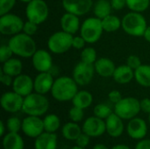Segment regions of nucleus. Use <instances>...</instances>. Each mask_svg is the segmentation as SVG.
Wrapping results in <instances>:
<instances>
[{
    "instance_id": "nucleus-1",
    "label": "nucleus",
    "mask_w": 150,
    "mask_h": 149,
    "mask_svg": "<svg viewBox=\"0 0 150 149\" xmlns=\"http://www.w3.org/2000/svg\"><path fill=\"white\" fill-rule=\"evenodd\" d=\"M77 83L73 79L67 76H62L54 80L51 90L52 97L59 102H68L73 99L78 91Z\"/></svg>"
},
{
    "instance_id": "nucleus-2",
    "label": "nucleus",
    "mask_w": 150,
    "mask_h": 149,
    "mask_svg": "<svg viewBox=\"0 0 150 149\" xmlns=\"http://www.w3.org/2000/svg\"><path fill=\"white\" fill-rule=\"evenodd\" d=\"M7 44L15 55L22 58H32L37 51L35 40L23 32L11 36Z\"/></svg>"
},
{
    "instance_id": "nucleus-3",
    "label": "nucleus",
    "mask_w": 150,
    "mask_h": 149,
    "mask_svg": "<svg viewBox=\"0 0 150 149\" xmlns=\"http://www.w3.org/2000/svg\"><path fill=\"white\" fill-rule=\"evenodd\" d=\"M49 109V101L45 95L33 92L24 97L22 112L28 116L40 117Z\"/></svg>"
},
{
    "instance_id": "nucleus-4",
    "label": "nucleus",
    "mask_w": 150,
    "mask_h": 149,
    "mask_svg": "<svg viewBox=\"0 0 150 149\" xmlns=\"http://www.w3.org/2000/svg\"><path fill=\"white\" fill-rule=\"evenodd\" d=\"M121 27L128 35L141 37L143 36L148 27V23L145 17L141 12L130 11L123 17Z\"/></svg>"
},
{
    "instance_id": "nucleus-5",
    "label": "nucleus",
    "mask_w": 150,
    "mask_h": 149,
    "mask_svg": "<svg viewBox=\"0 0 150 149\" xmlns=\"http://www.w3.org/2000/svg\"><path fill=\"white\" fill-rule=\"evenodd\" d=\"M104 32L102 19L97 17L87 18L83 22L80 28V35L90 44L98 41Z\"/></svg>"
},
{
    "instance_id": "nucleus-6",
    "label": "nucleus",
    "mask_w": 150,
    "mask_h": 149,
    "mask_svg": "<svg viewBox=\"0 0 150 149\" xmlns=\"http://www.w3.org/2000/svg\"><path fill=\"white\" fill-rule=\"evenodd\" d=\"M141 102L135 97H127L114 105V112L122 119L130 120L141 112Z\"/></svg>"
},
{
    "instance_id": "nucleus-7",
    "label": "nucleus",
    "mask_w": 150,
    "mask_h": 149,
    "mask_svg": "<svg viewBox=\"0 0 150 149\" xmlns=\"http://www.w3.org/2000/svg\"><path fill=\"white\" fill-rule=\"evenodd\" d=\"M73 35L64 31L53 33L47 40L48 50L55 54H62L68 52L72 47Z\"/></svg>"
},
{
    "instance_id": "nucleus-8",
    "label": "nucleus",
    "mask_w": 150,
    "mask_h": 149,
    "mask_svg": "<svg viewBox=\"0 0 150 149\" xmlns=\"http://www.w3.org/2000/svg\"><path fill=\"white\" fill-rule=\"evenodd\" d=\"M49 15V8L44 0H32L26 4L25 16L27 20L38 25L44 23Z\"/></svg>"
},
{
    "instance_id": "nucleus-9",
    "label": "nucleus",
    "mask_w": 150,
    "mask_h": 149,
    "mask_svg": "<svg viewBox=\"0 0 150 149\" xmlns=\"http://www.w3.org/2000/svg\"><path fill=\"white\" fill-rule=\"evenodd\" d=\"M23 19L17 14L6 13L0 16V32L3 35L13 36L23 31Z\"/></svg>"
},
{
    "instance_id": "nucleus-10",
    "label": "nucleus",
    "mask_w": 150,
    "mask_h": 149,
    "mask_svg": "<svg viewBox=\"0 0 150 149\" xmlns=\"http://www.w3.org/2000/svg\"><path fill=\"white\" fill-rule=\"evenodd\" d=\"M95 73L96 71L94 64L86 63L81 61L75 66L72 73V77L78 85L84 86L89 84L92 81Z\"/></svg>"
},
{
    "instance_id": "nucleus-11",
    "label": "nucleus",
    "mask_w": 150,
    "mask_h": 149,
    "mask_svg": "<svg viewBox=\"0 0 150 149\" xmlns=\"http://www.w3.org/2000/svg\"><path fill=\"white\" fill-rule=\"evenodd\" d=\"M2 108L10 113H15L19 111H22L24 97L16 93L15 91H7L4 92L0 99Z\"/></svg>"
},
{
    "instance_id": "nucleus-12",
    "label": "nucleus",
    "mask_w": 150,
    "mask_h": 149,
    "mask_svg": "<svg viewBox=\"0 0 150 149\" xmlns=\"http://www.w3.org/2000/svg\"><path fill=\"white\" fill-rule=\"evenodd\" d=\"M22 132L30 138L36 139L44 130L43 119L37 116H28L22 120Z\"/></svg>"
},
{
    "instance_id": "nucleus-13",
    "label": "nucleus",
    "mask_w": 150,
    "mask_h": 149,
    "mask_svg": "<svg viewBox=\"0 0 150 149\" xmlns=\"http://www.w3.org/2000/svg\"><path fill=\"white\" fill-rule=\"evenodd\" d=\"M32 64L35 70L40 72H50L53 68L51 54L45 49H37L32 56Z\"/></svg>"
},
{
    "instance_id": "nucleus-14",
    "label": "nucleus",
    "mask_w": 150,
    "mask_h": 149,
    "mask_svg": "<svg viewBox=\"0 0 150 149\" xmlns=\"http://www.w3.org/2000/svg\"><path fill=\"white\" fill-rule=\"evenodd\" d=\"M83 133L88 134L91 138H96L103 135L106 132L105 120L96 116L86 119L82 126Z\"/></svg>"
},
{
    "instance_id": "nucleus-15",
    "label": "nucleus",
    "mask_w": 150,
    "mask_h": 149,
    "mask_svg": "<svg viewBox=\"0 0 150 149\" xmlns=\"http://www.w3.org/2000/svg\"><path fill=\"white\" fill-rule=\"evenodd\" d=\"M11 87L13 91L25 97L34 91L33 79L28 75L20 74L14 77Z\"/></svg>"
},
{
    "instance_id": "nucleus-16",
    "label": "nucleus",
    "mask_w": 150,
    "mask_h": 149,
    "mask_svg": "<svg viewBox=\"0 0 150 149\" xmlns=\"http://www.w3.org/2000/svg\"><path fill=\"white\" fill-rule=\"evenodd\" d=\"M93 5L92 0H62V7L65 11L77 16L88 13Z\"/></svg>"
},
{
    "instance_id": "nucleus-17",
    "label": "nucleus",
    "mask_w": 150,
    "mask_h": 149,
    "mask_svg": "<svg viewBox=\"0 0 150 149\" xmlns=\"http://www.w3.org/2000/svg\"><path fill=\"white\" fill-rule=\"evenodd\" d=\"M127 132L130 138L134 140H142L146 137L148 133V126L144 119L141 118H134L129 120Z\"/></svg>"
},
{
    "instance_id": "nucleus-18",
    "label": "nucleus",
    "mask_w": 150,
    "mask_h": 149,
    "mask_svg": "<svg viewBox=\"0 0 150 149\" xmlns=\"http://www.w3.org/2000/svg\"><path fill=\"white\" fill-rule=\"evenodd\" d=\"M54 79L51 72H40L33 79L34 91L42 95L51 92Z\"/></svg>"
},
{
    "instance_id": "nucleus-19",
    "label": "nucleus",
    "mask_w": 150,
    "mask_h": 149,
    "mask_svg": "<svg viewBox=\"0 0 150 149\" xmlns=\"http://www.w3.org/2000/svg\"><path fill=\"white\" fill-rule=\"evenodd\" d=\"M60 25L62 31L72 35L76 34L78 31H80L81 28L79 16L67 11L62 16L60 19Z\"/></svg>"
},
{
    "instance_id": "nucleus-20",
    "label": "nucleus",
    "mask_w": 150,
    "mask_h": 149,
    "mask_svg": "<svg viewBox=\"0 0 150 149\" xmlns=\"http://www.w3.org/2000/svg\"><path fill=\"white\" fill-rule=\"evenodd\" d=\"M106 133L112 138L120 137L124 132V123L123 119L119 117L115 112H112L106 119Z\"/></svg>"
},
{
    "instance_id": "nucleus-21",
    "label": "nucleus",
    "mask_w": 150,
    "mask_h": 149,
    "mask_svg": "<svg viewBox=\"0 0 150 149\" xmlns=\"http://www.w3.org/2000/svg\"><path fill=\"white\" fill-rule=\"evenodd\" d=\"M96 73L102 77H112L116 69L115 63L107 57L98 58L94 63Z\"/></svg>"
},
{
    "instance_id": "nucleus-22",
    "label": "nucleus",
    "mask_w": 150,
    "mask_h": 149,
    "mask_svg": "<svg viewBox=\"0 0 150 149\" xmlns=\"http://www.w3.org/2000/svg\"><path fill=\"white\" fill-rule=\"evenodd\" d=\"M57 135L55 133L44 132L35 139L34 149H56Z\"/></svg>"
},
{
    "instance_id": "nucleus-23",
    "label": "nucleus",
    "mask_w": 150,
    "mask_h": 149,
    "mask_svg": "<svg viewBox=\"0 0 150 149\" xmlns=\"http://www.w3.org/2000/svg\"><path fill=\"white\" fill-rule=\"evenodd\" d=\"M112 78L120 84L129 83L134 78V70L128 67L127 64L120 65L116 68Z\"/></svg>"
},
{
    "instance_id": "nucleus-24",
    "label": "nucleus",
    "mask_w": 150,
    "mask_h": 149,
    "mask_svg": "<svg viewBox=\"0 0 150 149\" xmlns=\"http://www.w3.org/2000/svg\"><path fill=\"white\" fill-rule=\"evenodd\" d=\"M25 143L18 133L9 132L3 137L4 149H24Z\"/></svg>"
},
{
    "instance_id": "nucleus-25",
    "label": "nucleus",
    "mask_w": 150,
    "mask_h": 149,
    "mask_svg": "<svg viewBox=\"0 0 150 149\" xmlns=\"http://www.w3.org/2000/svg\"><path fill=\"white\" fill-rule=\"evenodd\" d=\"M22 69H23L22 61L18 58H11L3 63L1 71L12 77H16L18 75L22 74Z\"/></svg>"
},
{
    "instance_id": "nucleus-26",
    "label": "nucleus",
    "mask_w": 150,
    "mask_h": 149,
    "mask_svg": "<svg viewBox=\"0 0 150 149\" xmlns=\"http://www.w3.org/2000/svg\"><path fill=\"white\" fill-rule=\"evenodd\" d=\"M71 101L74 106L85 110L91 105L93 102V96L88 90H80L77 91Z\"/></svg>"
},
{
    "instance_id": "nucleus-27",
    "label": "nucleus",
    "mask_w": 150,
    "mask_h": 149,
    "mask_svg": "<svg viewBox=\"0 0 150 149\" xmlns=\"http://www.w3.org/2000/svg\"><path fill=\"white\" fill-rule=\"evenodd\" d=\"M82 133V127H80V126L77 123L73 121L66 123L62 128V134L68 141H76Z\"/></svg>"
},
{
    "instance_id": "nucleus-28",
    "label": "nucleus",
    "mask_w": 150,
    "mask_h": 149,
    "mask_svg": "<svg viewBox=\"0 0 150 149\" xmlns=\"http://www.w3.org/2000/svg\"><path fill=\"white\" fill-rule=\"evenodd\" d=\"M134 79L142 87L150 88V65L142 64L134 70Z\"/></svg>"
},
{
    "instance_id": "nucleus-29",
    "label": "nucleus",
    "mask_w": 150,
    "mask_h": 149,
    "mask_svg": "<svg viewBox=\"0 0 150 149\" xmlns=\"http://www.w3.org/2000/svg\"><path fill=\"white\" fill-rule=\"evenodd\" d=\"M112 6L108 0H98L93 6V13L95 17L103 19L112 14Z\"/></svg>"
},
{
    "instance_id": "nucleus-30",
    "label": "nucleus",
    "mask_w": 150,
    "mask_h": 149,
    "mask_svg": "<svg viewBox=\"0 0 150 149\" xmlns=\"http://www.w3.org/2000/svg\"><path fill=\"white\" fill-rule=\"evenodd\" d=\"M102 25L105 32H114L118 31L122 25V19H120L118 16L110 14L102 19Z\"/></svg>"
},
{
    "instance_id": "nucleus-31",
    "label": "nucleus",
    "mask_w": 150,
    "mask_h": 149,
    "mask_svg": "<svg viewBox=\"0 0 150 149\" xmlns=\"http://www.w3.org/2000/svg\"><path fill=\"white\" fill-rule=\"evenodd\" d=\"M44 130L48 133H55L61 126V120L55 114H48L43 119Z\"/></svg>"
},
{
    "instance_id": "nucleus-32",
    "label": "nucleus",
    "mask_w": 150,
    "mask_h": 149,
    "mask_svg": "<svg viewBox=\"0 0 150 149\" xmlns=\"http://www.w3.org/2000/svg\"><path fill=\"white\" fill-rule=\"evenodd\" d=\"M150 0H127V6L131 11L143 12L149 9Z\"/></svg>"
},
{
    "instance_id": "nucleus-33",
    "label": "nucleus",
    "mask_w": 150,
    "mask_h": 149,
    "mask_svg": "<svg viewBox=\"0 0 150 149\" xmlns=\"http://www.w3.org/2000/svg\"><path fill=\"white\" fill-rule=\"evenodd\" d=\"M81 61L86 63L90 64H94L96 61L98 60V55H97V51L94 47H84L80 54Z\"/></svg>"
},
{
    "instance_id": "nucleus-34",
    "label": "nucleus",
    "mask_w": 150,
    "mask_h": 149,
    "mask_svg": "<svg viewBox=\"0 0 150 149\" xmlns=\"http://www.w3.org/2000/svg\"><path fill=\"white\" fill-rule=\"evenodd\" d=\"M93 113L94 116L105 120L112 113V110L106 104H98L94 107Z\"/></svg>"
},
{
    "instance_id": "nucleus-35",
    "label": "nucleus",
    "mask_w": 150,
    "mask_h": 149,
    "mask_svg": "<svg viewBox=\"0 0 150 149\" xmlns=\"http://www.w3.org/2000/svg\"><path fill=\"white\" fill-rule=\"evenodd\" d=\"M6 128L9 132L18 133L22 130V121L18 117H11L6 121Z\"/></svg>"
},
{
    "instance_id": "nucleus-36",
    "label": "nucleus",
    "mask_w": 150,
    "mask_h": 149,
    "mask_svg": "<svg viewBox=\"0 0 150 149\" xmlns=\"http://www.w3.org/2000/svg\"><path fill=\"white\" fill-rule=\"evenodd\" d=\"M83 117H84L83 109H81L73 105V107L69 111V118L73 122L78 123L83 119Z\"/></svg>"
},
{
    "instance_id": "nucleus-37",
    "label": "nucleus",
    "mask_w": 150,
    "mask_h": 149,
    "mask_svg": "<svg viewBox=\"0 0 150 149\" xmlns=\"http://www.w3.org/2000/svg\"><path fill=\"white\" fill-rule=\"evenodd\" d=\"M17 0H0V15L9 13L15 6Z\"/></svg>"
},
{
    "instance_id": "nucleus-38",
    "label": "nucleus",
    "mask_w": 150,
    "mask_h": 149,
    "mask_svg": "<svg viewBox=\"0 0 150 149\" xmlns=\"http://www.w3.org/2000/svg\"><path fill=\"white\" fill-rule=\"evenodd\" d=\"M13 52L11 49V47H9V45H2L0 47V61L2 63L5 62L6 61H8L9 59L12 58L13 55Z\"/></svg>"
},
{
    "instance_id": "nucleus-39",
    "label": "nucleus",
    "mask_w": 150,
    "mask_h": 149,
    "mask_svg": "<svg viewBox=\"0 0 150 149\" xmlns=\"http://www.w3.org/2000/svg\"><path fill=\"white\" fill-rule=\"evenodd\" d=\"M37 30H38V25L32 22V21H25L24 23V26H23V32H25V34L27 35H30V36H33L34 35L36 32H37Z\"/></svg>"
},
{
    "instance_id": "nucleus-40",
    "label": "nucleus",
    "mask_w": 150,
    "mask_h": 149,
    "mask_svg": "<svg viewBox=\"0 0 150 149\" xmlns=\"http://www.w3.org/2000/svg\"><path fill=\"white\" fill-rule=\"evenodd\" d=\"M126 64H127L128 67H130L132 69L135 70V69H137L142 63V61H141V59L139 58V56H137V55H135V54H131V55H129V56L127 57Z\"/></svg>"
},
{
    "instance_id": "nucleus-41",
    "label": "nucleus",
    "mask_w": 150,
    "mask_h": 149,
    "mask_svg": "<svg viewBox=\"0 0 150 149\" xmlns=\"http://www.w3.org/2000/svg\"><path fill=\"white\" fill-rule=\"evenodd\" d=\"M87 42L81 36H73V40H72V47L76 48L77 50H83L85 47V44Z\"/></svg>"
},
{
    "instance_id": "nucleus-42",
    "label": "nucleus",
    "mask_w": 150,
    "mask_h": 149,
    "mask_svg": "<svg viewBox=\"0 0 150 149\" xmlns=\"http://www.w3.org/2000/svg\"><path fill=\"white\" fill-rule=\"evenodd\" d=\"M91 138V137H90L88 134H86V133H82L79 135V137L76 139V146H78V147L86 148V147H88V145L90 144Z\"/></svg>"
},
{
    "instance_id": "nucleus-43",
    "label": "nucleus",
    "mask_w": 150,
    "mask_h": 149,
    "mask_svg": "<svg viewBox=\"0 0 150 149\" xmlns=\"http://www.w3.org/2000/svg\"><path fill=\"white\" fill-rule=\"evenodd\" d=\"M108 98H109L110 102H112V104L115 105V104H117L118 102H120L122 99V96H121V93L119 90H113L109 92Z\"/></svg>"
},
{
    "instance_id": "nucleus-44",
    "label": "nucleus",
    "mask_w": 150,
    "mask_h": 149,
    "mask_svg": "<svg viewBox=\"0 0 150 149\" xmlns=\"http://www.w3.org/2000/svg\"><path fill=\"white\" fill-rule=\"evenodd\" d=\"M13 80H14V77L7 75V74H4L3 71H1L0 73V81L2 82V83L5 86H11L12 83H13Z\"/></svg>"
},
{
    "instance_id": "nucleus-45",
    "label": "nucleus",
    "mask_w": 150,
    "mask_h": 149,
    "mask_svg": "<svg viewBox=\"0 0 150 149\" xmlns=\"http://www.w3.org/2000/svg\"><path fill=\"white\" fill-rule=\"evenodd\" d=\"M111 4L113 10L120 11L127 6V0H111Z\"/></svg>"
},
{
    "instance_id": "nucleus-46",
    "label": "nucleus",
    "mask_w": 150,
    "mask_h": 149,
    "mask_svg": "<svg viewBox=\"0 0 150 149\" xmlns=\"http://www.w3.org/2000/svg\"><path fill=\"white\" fill-rule=\"evenodd\" d=\"M141 110L145 113H150V98H143L141 101Z\"/></svg>"
},
{
    "instance_id": "nucleus-47",
    "label": "nucleus",
    "mask_w": 150,
    "mask_h": 149,
    "mask_svg": "<svg viewBox=\"0 0 150 149\" xmlns=\"http://www.w3.org/2000/svg\"><path fill=\"white\" fill-rule=\"evenodd\" d=\"M135 149H150L149 139H142V140H141L137 143Z\"/></svg>"
},
{
    "instance_id": "nucleus-48",
    "label": "nucleus",
    "mask_w": 150,
    "mask_h": 149,
    "mask_svg": "<svg viewBox=\"0 0 150 149\" xmlns=\"http://www.w3.org/2000/svg\"><path fill=\"white\" fill-rule=\"evenodd\" d=\"M143 37L148 42H150V25H148V27L146 28L144 34H143Z\"/></svg>"
},
{
    "instance_id": "nucleus-49",
    "label": "nucleus",
    "mask_w": 150,
    "mask_h": 149,
    "mask_svg": "<svg viewBox=\"0 0 150 149\" xmlns=\"http://www.w3.org/2000/svg\"><path fill=\"white\" fill-rule=\"evenodd\" d=\"M4 133H5V125L4 123V121H1L0 122V136L4 137L5 135Z\"/></svg>"
},
{
    "instance_id": "nucleus-50",
    "label": "nucleus",
    "mask_w": 150,
    "mask_h": 149,
    "mask_svg": "<svg viewBox=\"0 0 150 149\" xmlns=\"http://www.w3.org/2000/svg\"><path fill=\"white\" fill-rule=\"evenodd\" d=\"M111 149H131L128 146L125 145V144H118L113 146Z\"/></svg>"
},
{
    "instance_id": "nucleus-51",
    "label": "nucleus",
    "mask_w": 150,
    "mask_h": 149,
    "mask_svg": "<svg viewBox=\"0 0 150 149\" xmlns=\"http://www.w3.org/2000/svg\"><path fill=\"white\" fill-rule=\"evenodd\" d=\"M92 149H109L105 144H102V143H98V144H96L93 148Z\"/></svg>"
},
{
    "instance_id": "nucleus-52",
    "label": "nucleus",
    "mask_w": 150,
    "mask_h": 149,
    "mask_svg": "<svg viewBox=\"0 0 150 149\" xmlns=\"http://www.w3.org/2000/svg\"><path fill=\"white\" fill-rule=\"evenodd\" d=\"M18 1H20V2H22V3H25V4H28V3L31 2L32 0H18Z\"/></svg>"
},
{
    "instance_id": "nucleus-53",
    "label": "nucleus",
    "mask_w": 150,
    "mask_h": 149,
    "mask_svg": "<svg viewBox=\"0 0 150 149\" xmlns=\"http://www.w3.org/2000/svg\"><path fill=\"white\" fill-rule=\"evenodd\" d=\"M71 149H86V148H81V147H78V146H75V147H73Z\"/></svg>"
},
{
    "instance_id": "nucleus-54",
    "label": "nucleus",
    "mask_w": 150,
    "mask_h": 149,
    "mask_svg": "<svg viewBox=\"0 0 150 149\" xmlns=\"http://www.w3.org/2000/svg\"><path fill=\"white\" fill-rule=\"evenodd\" d=\"M149 124H150V113L149 114Z\"/></svg>"
}]
</instances>
